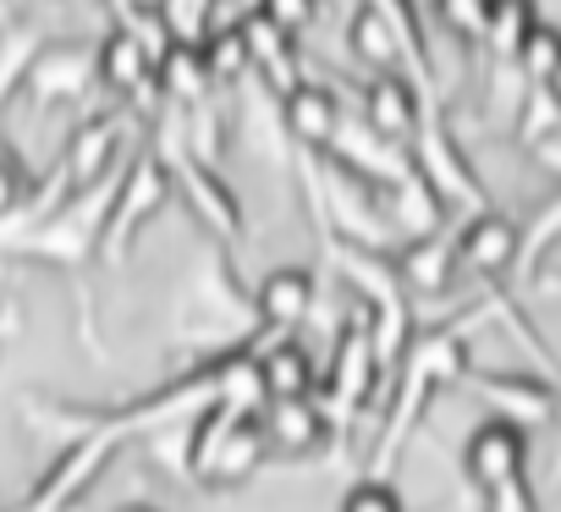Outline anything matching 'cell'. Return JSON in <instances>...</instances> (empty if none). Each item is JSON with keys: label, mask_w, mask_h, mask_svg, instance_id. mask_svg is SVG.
Instances as JSON below:
<instances>
[{"label": "cell", "mask_w": 561, "mask_h": 512, "mask_svg": "<svg viewBox=\"0 0 561 512\" xmlns=\"http://www.w3.org/2000/svg\"><path fill=\"white\" fill-rule=\"evenodd\" d=\"M171 198V171L154 149L133 155L127 171L116 177V198H111V215H105V231H100V248H105V260H122L127 242L138 237V226Z\"/></svg>", "instance_id": "cell-1"}, {"label": "cell", "mask_w": 561, "mask_h": 512, "mask_svg": "<svg viewBox=\"0 0 561 512\" xmlns=\"http://www.w3.org/2000/svg\"><path fill=\"white\" fill-rule=\"evenodd\" d=\"M408 160H413V171L435 187V198H440V204L484 209V187H479L473 166L462 160V149L451 144V133H446V122H440V111H435V105H424L419 133L408 138Z\"/></svg>", "instance_id": "cell-2"}, {"label": "cell", "mask_w": 561, "mask_h": 512, "mask_svg": "<svg viewBox=\"0 0 561 512\" xmlns=\"http://www.w3.org/2000/svg\"><path fill=\"white\" fill-rule=\"evenodd\" d=\"M94 45H78V39H61V45H39V56L28 61L23 72V89L39 111L50 105H72L94 89Z\"/></svg>", "instance_id": "cell-3"}, {"label": "cell", "mask_w": 561, "mask_h": 512, "mask_svg": "<svg viewBox=\"0 0 561 512\" xmlns=\"http://www.w3.org/2000/svg\"><path fill=\"white\" fill-rule=\"evenodd\" d=\"M94 78H100L111 94L133 100V105H154V100H160V89H154V56H149L144 39H138L133 29H122V23H111V34L94 45Z\"/></svg>", "instance_id": "cell-4"}, {"label": "cell", "mask_w": 561, "mask_h": 512, "mask_svg": "<svg viewBox=\"0 0 561 512\" xmlns=\"http://www.w3.org/2000/svg\"><path fill=\"white\" fill-rule=\"evenodd\" d=\"M165 171L182 182V193H187V204H193V215H198L204 226H215L220 237H237V231H242L237 193L226 187V177H215L209 160H198L193 149H176V155H165Z\"/></svg>", "instance_id": "cell-5"}, {"label": "cell", "mask_w": 561, "mask_h": 512, "mask_svg": "<svg viewBox=\"0 0 561 512\" xmlns=\"http://www.w3.org/2000/svg\"><path fill=\"white\" fill-rule=\"evenodd\" d=\"M424 89L408 78V72H380L364 94V127L380 133L386 144H408L419 133V116H424Z\"/></svg>", "instance_id": "cell-6"}, {"label": "cell", "mask_w": 561, "mask_h": 512, "mask_svg": "<svg viewBox=\"0 0 561 512\" xmlns=\"http://www.w3.org/2000/svg\"><path fill=\"white\" fill-rule=\"evenodd\" d=\"M237 34H242V45H248V72H259L270 89L287 94L293 83H304L293 34H287V29H275V23H270L259 7H248V12L237 18Z\"/></svg>", "instance_id": "cell-7"}, {"label": "cell", "mask_w": 561, "mask_h": 512, "mask_svg": "<svg viewBox=\"0 0 561 512\" xmlns=\"http://www.w3.org/2000/svg\"><path fill=\"white\" fill-rule=\"evenodd\" d=\"M280 127H287L304 149H325L342 127V105L325 83L304 78V83H293L287 94H280Z\"/></svg>", "instance_id": "cell-8"}, {"label": "cell", "mask_w": 561, "mask_h": 512, "mask_svg": "<svg viewBox=\"0 0 561 512\" xmlns=\"http://www.w3.org/2000/svg\"><path fill=\"white\" fill-rule=\"evenodd\" d=\"M122 127H127V111H105V116H94V122H83V127L72 133V144H67V155H61V171H67L72 187H89V182H100V177L116 166Z\"/></svg>", "instance_id": "cell-9"}, {"label": "cell", "mask_w": 561, "mask_h": 512, "mask_svg": "<svg viewBox=\"0 0 561 512\" xmlns=\"http://www.w3.org/2000/svg\"><path fill=\"white\" fill-rule=\"evenodd\" d=\"M325 149H336V160L353 171V177H364V182H402V171L413 166L408 155H402V144H386L380 133H369V127H336V138L325 144Z\"/></svg>", "instance_id": "cell-10"}, {"label": "cell", "mask_w": 561, "mask_h": 512, "mask_svg": "<svg viewBox=\"0 0 561 512\" xmlns=\"http://www.w3.org/2000/svg\"><path fill=\"white\" fill-rule=\"evenodd\" d=\"M451 248H457V260H462V265H473V271L495 276V271H506V265L517 260V226H512L506 215L479 209V215L468 220V231H462Z\"/></svg>", "instance_id": "cell-11"}, {"label": "cell", "mask_w": 561, "mask_h": 512, "mask_svg": "<svg viewBox=\"0 0 561 512\" xmlns=\"http://www.w3.org/2000/svg\"><path fill=\"white\" fill-rule=\"evenodd\" d=\"M154 89H160L165 105L198 111V105L209 100V72H204V61H198V45H171V50L160 56V67H154Z\"/></svg>", "instance_id": "cell-12"}, {"label": "cell", "mask_w": 561, "mask_h": 512, "mask_svg": "<svg viewBox=\"0 0 561 512\" xmlns=\"http://www.w3.org/2000/svg\"><path fill=\"white\" fill-rule=\"evenodd\" d=\"M253 304H259V315L270 326H298L314 309V282H309V271H275V276L259 282Z\"/></svg>", "instance_id": "cell-13"}, {"label": "cell", "mask_w": 561, "mask_h": 512, "mask_svg": "<svg viewBox=\"0 0 561 512\" xmlns=\"http://www.w3.org/2000/svg\"><path fill=\"white\" fill-rule=\"evenodd\" d=\"M347 50H353L364 67H375V72H397V67H402V50H397L386 18L369 7V0H358L353 18H347Z\"/></svg>", "instance_id": "cell-14"}, {"label": "cell", "mask_w": 561, "mask_h": 512, "mask_svg": "<svg viewBox=\"0 0 561 512\" xmlns=\"http://www.w3.org/2000/svg\"><path fill=\"white\" fill-rule=\"evenodd\" d=\"M539 23V7L534 0H490L484 7V50H490V61H512L517 56V45H523V34Z\"/></svg>", "instance_id": "cell-15"}, {"label": "cell", "mask_w": 561, "mask_h": 512, "mask_svg": "<svg viewBox=\"0 0 561 512\" xmlns=\"http://www.w3.org/2000/svg\"><path fill=\"white\" fill-rule=\"evenodd\" d=\"M451 260H457V248H451L440 231H430V237H413V242L402 248L397 282H413L419 293H435V287H446V276H451Z\"/></svg>", "instance_id": "cell-16"}, {"label": "cell", "mask_w": 561, "mask_h": 512, "mask_svg": "<svg viewBox=\"0 0 561 512\" xmlns=\"http://www.w3.org/2000/svg\"><path fill=\"white\" fill-rule=\"evenodd\" d=\"M512 133L534 149L550 133H561V89L556 83H523L517 105H512Z\"/></svg>", "instance_id": "cell-17"}, {"label": "cell", "mask_w": 561, "mask_h": 512, "mask_svg": "<svg viewBox=\"0 0 561 512\" xmlns=\"http://www.w3.org/2000/svg\"><path fill=\"white\" fill-rule=\"evenodd\" d=\"M198 61L209 72V89L242 83L248 78V45H242L237 23H209V34L198 39Z\"/></svg>", "instance_id": "cell-18"}, {"label": "cell", "mask_w": 561, "mask_h": 512, "mask_svg": "<svg viewBox=\"0 0 561 512\" xmlns=\"http://www.w3.org/2000/svg\"><path fill=\"white\" fill-rule=\"evenodd\" d=\"M391 187H397V198H391V220H397L408 237H430V231L440 226V209H446V204L435 198V187H430L413 166H408L402 182H391Z\"/></svg>", "instance_id": "cell-19"}, {"label": "cell", "mask_w": 561, "mask_h": 512, "mask_svg": "<svg viewBox=\"0 0 561 512\" xmlns=\"http://www.w3.org/2000/svg\"><path fill=\"white\" fill-rule=\"evenodd\" d=\"M517 452H523V435L512 430V424H495V430H484L479 441H473V474L495 490V485H506V479H517Z\"/></svg>", "instance_id": "cell-20"}, {"label": "cell", "mask_w": 561, "mask_h": 512, "mask_svg": "<svg viewBox=\"0 0 561 512\" xmlns=\"http://www.w3.org/2000/svg\"><path fill=\"white\" fill-rule=\"evenodd\" d=\"M512 67H517V78H523V83H556V78H561V29L534 23V29L523 34V45H517Z\"/></svg>", "instance_id": "cell-21"}, {"label": "cell", "mask_w": 561, "mask_h": 512, "mask_svg": "<svg viewBox=\"0 0 561 512\" xmlns=\"http://www.w3.org/2000/svg\"><path fill=\"white\" fill-rule=\"evenodd\" d=\"M39 29H7V34H0V111H7L12 105V94L23 89V72H28V61L39 56Z\"/></svg>", "instance_id": "cell-22"}, {"label": "cell", "mask_w": 561, "mask_h": 512, "mask_svg": "<svg viewBox=\"0 0 561 512\" xmlns=\"http://www.w3.org/2000/svg\"><path fill=\"white\" fill-rule=\"evenodd\" d=\"M215 7L220 0H154V18L171 34V45H198L215 23Z\"/></svg>", "instance_id": "cell-23"}, {"label": "cell", "mask_w": 561, "mask_h": 512, "mask_svg": "<svg viewBox=\"0 0 561 512\" xmlns=\"http://www.w3.org/2000/svg\"><path fill=\"white\" fill-rule=\"evenodd\" d=\"M309 359L298 348H275L264 364H259V386L275 397V402H287V397H309Z\"/></svg>", "instance_id": "cell-24"}, {"label": "cell", "mask_w": 561, "mask_h": 512, "mask_svg": "<svg viewBox=\"0 0 561 512\" xmlns=\"http://www.w3.org/2000/svg\"><path fill=\"white\" fill-rule=\"evenodd\" d=\"M369 369H375L369 331H347V337H342V359H336V380H331V391H336L342 402L364 397V391H369Z\"/></svg>", "instance_id": "cell-25"}, {"label": "cell", "mask_w": 561, "mask_h": 512, "mask_svg": "<svg viewBox=\"0 0 561 512\" xmlns=\"http://www.w3.org/2000/svg\"><path fill=\"white\" fill-rule=\"evenodd\" d=\"M270 441H280L287 452H304L320 441V413L304 402V397H287V402H275L270 408Z\"/></svg>", "instance_id": "cell-26"}, {"label": "cell", "mask_w": 561, "mask_h": 512, "mask_svg": "<svg viewBox=\"0 0 561 512\" xmlns=\"http://www.w3.org/2000/svg\"><path fill=\"white\" fill-rule=\"evenodd\" d=\"M484 397L495 402V408H506V419H550V391L545 386H534V380H484Z\"/></svg>", "instance_id": "cell-27"}, {"label": "cell", "mask_w": 561, "mask_h": 512, "mask_svg": "<svg viewBox=\"0 0 561 512\" xmlns=\"http://www.w3.org/2000/svg\"><path fill=\"white\" fill-rule=\"evenodd\" d=\"M253 7H259L275 29H287L293 39H298L304 29H314V23H320V0H253Z\"/></svg>", "instance_id": "cell-28"}, {"label": "cell", "mask_w": 561, "mask_h": 512, "mask_svg": "<svg viewBox=\"0 0 561 512\" xmlns=\"http://www.w3.org/2000/svg\"><path fill=\"white\" fill-rule=\"evenodd\" d=\"M435 7H440V18L457 39H468V45L484 39V0H435Z\"/></svg>", "instance_id": "cell-29"}, {"label": "cell", "mask_w": 561, "mask_h": 512, "mask_svg": "<svg viewBox=\"0 0 561 512\" xmlns=\"http://www.w3.org/2000/svg\"><path fill=\"white\" fill-rule=\"evenodd\" d=\"M342 512H402V496L391 485H380V479H364V485L347 490Z\"/></svg>", "instance_id": "cell-30"}, {"label": "cell", "mask_w": 561, "mask_h": 512, "mask_svg": "<svg viewBox=\"0 0 561 512\" xmlns=\"http://www.w3.org/2000/svg\"><path fill=\"white\" fill-rule=\"evenodd\" d=\"M23 193H28V177H23V166L7 155V160H0V215H12V209L23 204Z\"/></svg>", "instance_id": "cell-31"}, {"label": "cell", "mask_w": 561, "mask_h": 512, "mask_svg": "<svg viewBox=\"0 0 561 512\" xmlns=\"http://www.w3.org/2000/svg\"><path fill=\"white\" fill-rule=\"evenodd\" d=\"M534 160H539L545 171H556V177H561V133H550L545 144H534Z\"/></svg>", "instance_id": "cell-32"}, {"label": "cell", "mask_w": 561, "mask_h": 512, "mask_svg": "<svg viewBox=\"0 0 561 512\" xmlns=\"http://www.w3.org/2000/svg\"><path fill=\"white\" fill-rule=\"evenodd\" d=\"M105 7H111V18L127 29V23H138V12H144V0H105Z\"/></svg>", "instance_id": "cell-33"}, {"label": "cell", "mask_w": 561, "mask_h": 512, "mask_svg": "<svg viewBox=\"0 0 561 512\" xmlns=\"http://www.w3.org/2000/svg\"><path fill=\"white\" fill-rule=\"evenodd\" d=\"M408 7H413V12H419V18H424V12H430V7H435V0H408Z\"/></svg>", "instance_id": "cell-34"}, {"label": "cell", "mask_w": 561, "mask_h": 512, "mask_svg": "<svg viewBox=\"0 0 561 512\" xmlns=\"http://www.w3.org/2000/svg\"><path fill=\"white\" fill-rule=\"evenodd\" d=\"M127 512H144V507H127Z\"/></svg>", "instance_id": "cell-35"}, {"label": "cell", "mask_w": 561, "mask_h": 512, "mask_svg": "<svg viewBox=\"0 0 561 512\" xmlns=\"http://www.w3.org/2000/svg\"><path fill=\"white\" fill-rule=\"evenodd\" d=\"M484 7H490V0H484Z\"/></svg>", "instance_id": "cell-36"}]
</instances>
